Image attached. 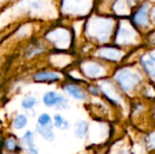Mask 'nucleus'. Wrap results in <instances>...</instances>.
I'll return each mask as SVG.
<instances>
[{
	"instance_id": "nucleus-1",
	"label": "nucleus",
	"mask_w": 155,
	"mask_h": 154,
	"mask_svg": "<svg viewBox=\"0 0 155 154\" xmlns=\"http://www.w3.org/2000/svg\"><path fill=\"white\" fill-rule=\"evenodd\" d=\"M60 0H15L0 10V34L5 35L24 22L49 25L60 19Z\"/></svg>"
},
{
	"instance_id": "nucleus-2",
	"label": "nucleus",
	"mask_w": 155,
	"mask_h": 154,
	"mask_svg": "<svg viewBox=\"0 0 155 154\" xmlns=\"http://www.w3.org/2000/svg\"><path fill=\"white\" fill-rule=\"evenodd\" d=\"M116 20L114 15L93 12L84 19V39L95 46L108 44L114 40Z\"/></svg>"
},
{
	"instance_id": "nucleus-3",
	"label": "nucleus",
	"mask_w": 155,
	"mask_h": 154,
	"mask_svg": "<svg viewBox=\"0 0 155 154\" xmlns=\"http://www.w3.org/2000/svg\"><path fill=\"white\" fill-rule=\"evenodd\" d=\"M41 36L49 44L51 50L73 51L74 34L69 22L59 19L57 22L46 25Z\"/></svg>"
},
{
	"instance_id": "nucleus-4",
	"label": "nucleus",
	"mask_w": 155,
	"mask_h": 154,
	"mask_svg": "<svg viewBox=\"0 0 155 154\" xmlns=\"http://www.w3.org/2000/svg\"><path fill=\"white\" fill-rule=\"evenodd\" d=\"M96 1L97 0H60V19L66 22L85 19L94 12Z\"/></svg>"
},
{
	"instance_id": "nucleus-5",
	"label": "nucleus",
	"mask_w": 155,
	"mask_h": 154,
	"mask_svg": "<svg viewBox=\"0 0 155 154\" xmlns=\"http://www.w3.org/2000/svg\"><path fill=\"white\" fill-rule=\"evenodd\" d=\"M76 64L79 67L84 77L88 82H97L111 75V63L105 62L91 55L79 57Z\"/></svg>"
},
{
	"instance_id": "nucleus-6",
	"label": "nucleus",
	"mask_w": 155,
	"mask_h": 154,
	"mask_svg": "<svg viewBox=\"0 0 155 154\" xmlns=\"http://www.w3.org/2000/svg\"><path fill=\"white\" fill-rule=\"evenodd\" d=\"M114 81L125 93H133L141 84L142 75L133 67H121L114 74Z\"/></svg>"
},
{
	"instance_id": "nucleus-7",
	"label": "nucleus",
	"mask_w": 155,
	"mask_h": 154,
	"mask_svg": "<svg viewBox=\"0 0 155 154\" xmlns=\"http://www.w3.org/2000/svg\"><path fill=\"white\" fill-rule=\"evenodd\" d=\"M140 35L138 34V29L133 24V22L127 19H122L117 25L114 35V44L117 46L134 45L138 43Z\"/></svg>"
},
{
	"instance_id": "nucleus-8",
	"label": "nucleus",
	"mask_w": 155,
	"mask_h": 154,
	"mask_svg": "<svg viewBox=\"0 0 155 154\" xmlns=\"http://www.w3.org/2000/svg\"><path fill=\"white\" fill-rule=\"evenodd\" d=\"M50 50L51 48L45 39L41 35H37L21 46L20 55L23 61L30 62L35 59H43Z\"/></svg>"
},
{
	"instance_id": "nucleus-9",
	"label": "nucleus",
	"mask_w": 155,
	"mask_h": 154,
	"mask_svg": "<svg viewBox=\"0 0 155 154\" xmlns=\"http://www.w3.org/2000/svg\"><path fill=\"white\" fill-rule=\"evenodd\" d=\"M78 56L73 51H56L50 50L43 58V62L45 65L64 72L70 66L74 64Z\"/></svg>"
},
{
	"instance_id": "nucleus-10",
	"label": "nucleus",
	"mask_w": 155,
	"mask_h": 154,
	"mask_svg": "<svg viewBox=\"0 0 155 154\" xmlns=\"http://www.w3.org/2000/svg\"><path fill=\"white\" fill-rule=\"evenodd\" d=\"M65 80L64 72L51 68L45 64L33 71L28 77V81L40 84H55L60 85Z\"/></svg>"
},
{
	"instance_id": "nucleus-11",
	"label": "nucleus",
	"mask_w": 155,
	"mask_h": 154,
	"mask_svg": "<svg viewBox=\"0 0 155 154\" xmlns=\"http://www.w3.org/2000/svg\"><path fill=\"white\" fill-rule=\"evenodd\" d=\"M41 102L48 109L64 111L70 108V100L61 90H48L42 94Z\"/></svg>"
},
{
	"instance_id": "nucleus-12",
	"label": "nucleus",
	"mask_w": 155,
	"mask_h": 154,
	"mask_svg": "<svg viewBox=\"0 0 155 154\" xmlns=\"http://www.w3.org/2000/svg\"><path fill=\"white\" fill-rule=\"evenodd\" d=\"M90 55L104 60L105 62L114 64L120 62L124 57V52L120 47H117L115 44H108L95 46Z\"/></svg>"
},
{
	"instance_id": "nucleus-13",
	"label": "nucleus",
	"mask_w": 155,
	"mask_h": 154,
	"mask_svg": "<svg viewBox=\"0 0 155 154\" xmlns=\"http://www.w3.org/2000/svg\"><path fill=\"white\" fill-rule=\"evenodd\" d=\"M85 84L76 83L69 80H64L60 85V90L69 98L78 101L86 103L90 100V94L88 93L87 90L84 86Z\"/></svg>"
},
{
	"instance_id": "nucleus-14",
	"label": "nucleus",
	"mask_w": 155,
	"mask_h": 154,
	"mask_svg": "<svg viewBox=\"0 0 155 154\" xmlns=\"http://www.w3.org/2000/svg\"><path fill=\"white\" fill-rule=\"evenodd\" d=\"M95 84L100 91V93L103 94L108 101L114 103H120L122 100V94L120 93L121 89L115 82L107 77L95 82Z\"/></svg>"
},
{
	"instance_id": "nucleus-15",
	"label": "nucleus",
	"mask_w": 155,
	"mask_h": 154,
	"mask_svg": "<svg viewBox=\"0 0 155 154\" xmlns=\"http://www.w3.org/2000/svg\"><path fill=\"white\" fill-rule=\"evenodd\" d=\"M150 10L151 5L149 2H143L133 14L132 22L138 29H147L150 26Z\"/></svg>"
},
{
	"instance_id": "nucleus-16",
	"label": "nucleus",
	"mask_w": 155,
	"mask_h": 154,
	"mask_svg": "<svg viewBox=\"0 0 155 154\" xmlns=\"http://www.w3.org/2000/svg\"><path fill=\"white\" fill-rule=\"evenodd\" d=\"M35 136L33 132L26 131L23 137L20 139V144L22 150H24L26 154H38V150L35 144Z\"/></svg>"
},
{
	"instance_id": "nucleus-17",
	"label": "nucleus",
	"mask_w": 155,
	"mask_h": 154,
	"mask_svg": "<svg viewBox=\"0 0 155 154\" xmlns=\"http://www.w3.org/2000/svg\"><path fill=\"white\" fill-rule=\"evenodd\" d=\"M140 64L151 80L155 81V57L152 53L145 54L140 58Z\"/></svg>"
},
{
	"instance_id": "nucleus-18",
	"label": "nucleus",
	"mask_w": 155,
	"mask_h": 154,
	"mask_svg": "<svg viewBox=\"0 0 155 154\" xmlns=\"http://www.w3.org/2000/svg\"><path fill=\"white\" fill-rule=\"evenodd\" d=\"M39 103V101L37 99V97L34 94H25L20 103V106L23 110L26 111H30V110H34L35 106H37Z\"/></svg>"
},
{
	"instance_id": "nucleus-19",
	"label": "nucleus",
	"mask_w": 155,
	"mask_h": 154,
	"mask_svg": "<svg viewBox=\"0 0 155 154\" xmlns=\"http://www.w3.org/2000/svg\"><path fill=\"white\" fill-rule=\"evenodd\" d=\"M89 131V123L86 120H79L74 124V135L78 139H84Z\"/></svg>"
},
{
	"instance_id": "nucleus-20",
	"label": "nucleus",
	"mask_w": 155,
	"mask_h": 154,
	"mask_svg": "<svg viewBox=\"0 0 155 154\" xmlns=\"http://www.w3.org/2000/svg\"><path fill=\"white\" fill-rule=\"evenodd\" d=\"M4 149L7 152H20L22 150L20 143L13 136H9L5 139L4 143Z\"/></svg>"
},
{
	"instance_id": "nucleus-21",
	"label": "nucleus",
	"mask_w": 155,
	"mask_h": 154,
	"mask_svg": "<svg viewBox=\"0 0 155 154\" xmlns=\"http://www.w3.org/2000/svg\"><path fill=\"white\" fill-rule=\"evenodd\" d=\"M27 123H28V116L26 115V113H17L14 117L13 122H12V126L14 130L20 131L25 128Z\"/></svg>"
},
{
	"instance_id": "nucleus-22",
	"label": "nucleus",
	"mask_w": 155,
	"mask_h": 154,
	"mask_svg": "<svg viewBox=\"0 0 155 154\" xmlns=\"http://www.w3.org/2000/svg\"><path fill=\"white\" fill-rule=\"evenodd\" d=\"M54 127L60 131H67L70 129L69 121L64 118L61 113H55L53 117Z\"/></svg>"
},
{
	"instance_id": "nucleus-23",
	"label": "nucleus",
	"mask_w": 155,
	"mask_h": 154,
	"mask_svg": "<svg viewBox=\"0 0 155 154\" xmlns=\"http://www.w3.org/2000/svg\"><path fill=\"white\" fill-rule=\"evenodd\" d=\"M36 124L48 129H54V123H53V117L48 113H42L37 117Z\"/></svg>"
},
{
	"instance_id": "nucleus-24",
	"label": "nucleus",
	"mask_w": 155,
	"mask_h": 154,
	"mask_svg": "<svg viewBox=\"0 0 155 154\" xmlns=\"http://www.w3.org/2000/svg\"><path fill=\"white\" fill-rule=\"evenodd\" d=\"M35 133H38L42 138H44L47 142H53L54 140V133L53 132V129L44 128L37 124H35Z\"/></svg>"
},
{
	"instance_id": "nucleus-25",
	"label": "nucleus",
	"mask_w": 155,
	"mask_h": 154,
	"mask_svg": "<svg viewBox=\"0 0 155 154\" xmlns=\"http://www.w3.org/2000/svg\"><path fill=\"white\" fill-rule=\"evenodd\" d=\"M146 145L147 148L150 150H155V133H150L147 137H146Z\"/></svg>"
},
{
	"instance_id": "nucleus-26",
	"label": "nucleus",
	"mask_w": 155,
	"mask_h": 154,
	"mask_svg": "<svg viewBox=\"0 0 155 154\" xmlns=\"http://www.w3.org/2000/svg\"><path fill=\"white\" fill-rule=\"evenodd\" d=\"M15 0H0V10L3 9L4 7H5L6 5L12 4L13 2H15Z\"/></svg>"
},
{
	"instance_id": "nucleus-27",
	"label": "nucleus",
	"mask_w": 155,
	"mask_h": 154,
	"mask_svg": "<svg viewBox=\"0 0 155 154\" xmlns=\"http://www.w3.org/2000/svg\"><path fill=\"white\" fill-rule=\"evenodd\" d=\"M150 19H151V23H153L155 25V6L152 8L150 12Z\"/></svg>"
},
{
	"instance_id": "nucleus-28",
	"label": "nucleus",
	"mask_w": 155,
	"mask_h": 154,
	"mask_svg": "<svg viewBox=\"0 0 155 154\" xmlns=\"http://www.w3.org/2000/svg\"><path fill=\"white\" fill-rule=\"evenodd\" d=\"M139 2H140V0H127V3H128V5H129L130 7L135 6Z\"/></svg>"
},
{
	"instance_id": "nucleus-29",
	"label": "nucleus",
	"mask_w": 155,
	"mask_h": 154,
	"mask_svg": "<svg viewBox=\"0 0 155 154\" xmlns=\"http://www.w3.org/2000/svg\"><path fill=\"white\" fill-rule=\"evenodd\" d=\"M150 41L153 45H155V32H153V34L150 36Z\"/></svg>"
},
{
	"instance_id": "nucleus-30",
	"label": "nucleus",
	"mask_w": 155,
	"mask_h": 154,
	"mask_svg": "<svg viewBox=\"0 0 155 154\" xmlns=\"http://www.w3.org/2000/svg\"><path fill=\"white\" fill-rule=\"evenodd\" d=\"M4 36H5V35H1V34H0V42L2 41V39L4 38Z\"/></svg>"
},
{
	"instance_id": "nucleus-31",
	"label": "nucleus",
	"mask_w": 155,
	"mask_h": 154,
	"mask_svg": "<svg viewBox=\"0 0 155 154\" xmlns=\"http://www.w3.org/2000/svg\"><path fill=\"white\" fill-rule=\"evenodd\" d=\"M121 154H128V152H122Z\"/></svg>"
},
{
	"instance_id": "nucleus-32",
	"label": "nucleus",
	"mask_w": 155,
	"mask_h": 154,
	"mask_svg": "<svg viewBox=\"0 0 155 154\" xmlns=\"http://www.w3.org/2000/svg\"><path fill=\"white\" fill-rule=\"evenodd\" d=\"M151 53L153 54V56L155 57V50H154V51H153V52H151Z\"/></svg>"
},
{
	"instance_id": "nucleus-33",
	"label": "nucleus",
	"mask_w": 155,
	"mask_h": 154,
	"mask_svg": "<svg viewBox=\"0 0 155 154\" xmlns=\"http://www.w3.org/2000/svg\"><path fill=\"white\" fill-rule=\"evenodd\" d=\"M153 116H154V119H155V109H154V113H153Z\"/></svg>"
},
{
	"instance_id": "nucleus-34",
	"label": "nucleus",
	"mask_w": 155,
	"mask_h": 154,
	"mask_svg": "<svg viewBox=\"0 0 155 154\" xmlns=\"http://www.w3.org/2000/svg\"><path fill=\"white\" fill-rule=\"evenodd\" d=\"M153 1H155V0H153Z\"/></svg>"
}]
</instances>
